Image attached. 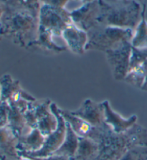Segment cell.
<instances>
[{
  "instance_id": "1",
  "label": "cell",
  "mask_w": 147,
  "mask_h": 160,
  "mask_svg": "<svg viewBox=\"0 0 147 160\" xmlns=\"http://www.w3.org/2000/svg\"><path fill=\"white\" fill-rule=\"evenodd\" d=\"M95 142L99 150L93 160H120L132 147H147V130L136 123L127 132L116 134L104 123L99 127Z\"/></svg>"
},
{
  "instance_id": "2",
  "label": "cell",
  "mask_w": 147,
  "mask_h": 160,
  "mask_svg": "<svg viewBox=\"0 0 147 160\" xmlns=\"http://www.w3.org/2000/svg\"><path fill=\"white\" fill-rule=\"evenodd\" d=\"M99 4L98 23L133 30L139 25L146 9V4L142 5L137 0H99Z\"/></svg>"
},
{
  "instance_id": "3",
  "label": "cell",
  "mask_w": 147,
  "mask_h": 160,
  "mask_svg": "<svg viewBox=\"0 0 147 160\" xmlns=\"http://www.w3.org/2000/svg\"><path fill=\"white\" fill-rule=\"evenodd\" d=\"M39 19L30 14L3 10L0 18V36L9 38L21 48L27 46L36 40Z\"/></svg>"
},
{
  "instance_id": "4",
  "label": "cell",
  "mask_w": 147,
  "mask_h": 160,
  "mask_svg": "<svg viewBox=\"0 0 147 160\" xmlns=\"http://www.w3.org/2000/svg\"><path fill=\"white\" fill-rule=\"evenodd\" d=\"M87 34L88 42L86 46V51L96 50L105 52L126 41L131 42L134 30L98 24L88 31Z\"/></svg>"
},
{
  "instance_id": "5",
  "label": "cell",
  "mask_w": 147,
  "mask_h": 160,
  "mask_svg": "<svg viewBox=\"0 0 147 160\" xmlns=\"http://www.w3.org/2000/svg\"><path fill=\"white\" fill-rule=\"evenodd\" d=\"M1 101H5L9 105L14 106L25 113L30 102L36 98L22 88L19 81L12 78L10 75L6 74L0 78Z\"/></svg>"
},
{
  "instance_id": "6",
  "label": "cell",
  "mask_w": 147,
  "mask_h": 160,
  "mask_svg": "<svg viewBox=\"0 0 147 160\" xmlns=\"http://www.w3.org/2000/svg\"><path fill=\"white\" fill-rule=\"evenodd\" d=\"M73 24L71 12L66 8L42 4L39 14V25L47 29L57 37L67 26Z\"/></svg>"
},
{
  "instance_id": "7",
  "label": "cell",
  "mask_w": 147,
  "mask_h": 160,
  "mask_svg": "<svg viewBox=\"0 0 147 160\" xmlns=\"http://www.w3.org/2000/svg\"><path fill=\"white\" fill-rule=\"evenodd\" d=\"M50 108L56 116L58 124L56 130L45 137V141L40 150L32 153H20V156L29 157H45L52 155L61 146L66 132V122L60 112V108L55 103H52Z\"/></svg>"
},
{
  "instance_id": "8",
  "label": "cell",
  "mask_w": 147,
  "mask_h": 160,
  "mask_svg": "<svg viewBox=\"0 0 147 160\" xmlns=\"http://www.w3.org/2000/svg\"><path fill=\"white\" fill-rule=\"evenodd\" d=\"M132 45L130 41L105 52L113 77L115 81H124L129 70Z\"/></svg>"
},
{
  "instance_id": "9",
  "label": "cell",
  "mask_w": 147,
  "mask_h": 160,
  "mask_svg": "<svg viewBox=\"0 0 147 160\" xmlns=\"http://www.w3.org/2000/svg\"><path fill=\"white\" fill-rule=\"evenodd\" d=\"M99 0L88 2L71 12L73 24L86 32L99 24Z\"/></svg>"
},
{
  "instance_id": "10",
  "label": "cell",
  "mask_w": 147,
  "mask_h": 160,
  "mask_svg": "<svg viewBox=\"0 0 147 160\" xmlns=\"http://www.w3.org/2000/svg\"><path fill=\"white\" fill-rule=\"evenodd\" d=\"M55 38L61 37L54 35L51 31L39 25L37 38L26 49L32 52H40L45 55L57 54L67 50V46L55 40Z\"/></svg>"
},
{
  "instance_id": "11",
  "label": "cell",
  "mask_w": 147,
  "mask_h": 160,
  "mask_svg": "<svg viewBox=\"0 0 147 160\" xmlns=\"http://www.w3.org/2000/svg\"><path fill=\"white\" fill-rule=\"evenodd\" d=\"M71 112L94 127H100L105 123V109L102 102L97 103L90 98L86 99L77 110Z\"/></svg>"
},
{
  "instance_id": "12",
  "label": "cell",
  "mask_w": 147,
  "mask_h": 160,
  "mask_svg": "<svg viewBox=\"0 0 147 160\" xmlns=\"http://www.w3.org/2000/svg\"><path fill=\"white\" fill-rule=\"evenodd\" d=\"M61 36L67 50L77 55H82L86 52L88 42L87 32L78 28L74 24H71L62 31Z\"/></svg>"
},
{
  "instance_id": "13",
  "label": "cell",
  "mask_w": 147,
  "mask_h": 160,
  "mask_svg": "<svg viewBox=\"0 0 147 160\" xmlns=\"http://www.w3.org/2000/svg\"><path fill=\"white\" fill-rule=\"evenodd\" d=\"M103 105L105 109V123L116 134H122L129 130L137 123L138 117L132 115L129 118H124L114 110L108 101H104Z\"/></svg>"
},
{
  "instance_id": "14",
  "label": "cell",
  "mask_w": 147,
  "mask_h": 160,
  "mask_svg": "<svg viewBox=\"0 0 147 160\" xmlns=\"http://www.w3.org/2000/svg\"><path fill=\"white\" fill-rule=\"evenodd\" d=\"M60 112L67 123H68L73 132L78 137L93 138L96 132L97 127H94L86 121L82 119L78 116L73 115L70 111L60 108Z\"/></svg>"
},
{
  "instance_id": "15",
  "label": "cell",
  "mask_w": 147,
  "mask_h": 160,
  "mask_svg": "<svg viewBox=\"0 0 147 160\" xmlns=\"http://www.w3.org/2000/svg\"><path fill=\"white\" fill-rule=\"evenodd\" d=\"M41 6L40 0H6L2 4L4 11L26 13L38 19Z\"/></svg>"
},
{
  "instance_id": "16",
  "label": "cell",
  "mask_w": 147,
  "mask_h": 160,
  "mask_svg": "<svg viewBox=\"0 0 147 160\" xmlns=\"http://www.w3.org/2000/svg\"><path fill=\"white\" fill-rule=\"evenodd\" d=\"M7 127L10 128V130L18 139L28 134L33 129L26 123L22 111L16 106L11 105H9V108Z\"/></svg>"
},
{
  "instance_id": "17",
  "label": "cell",
  "mask_w": 147,
  "mask_h": 160,
  "mask_svg": "<svg viewBox=\"0 0 147 160\" xmlns=\"http://www.w3.org/2000/svg\"><path fill=\"white\" fill-rule=\"evenodd\" d=\"M18 139L8 127L0 128V155L18 160Z\"/></svg>"
},
{
  "instance_id": "18",
  "label": "cell",
  "mask_w": 147,
  "mask_h": 160,
  "mask_svg": "<svg viewBox=\"0 0 147 160\" xmlns=\"http://www.w3.org/2000/svg\"><path fill=\"white\" fill-rule=\"evenodd\" d=\"M45 141V137L37 128H35L25 137L18 139L17 150L20 153H32L40 150Z\"/></svg>"
},
{
  "instance_id": "19",
  "label": "cell",
  "mask_w": 147,
  "mask_h": 160,
  "mask_svg": "<svg viewBox=\"0 0 147 160\" xmlns=\"http://www.w3.org/2000/svg\"><path fill=\"white\" fill-rule=\"evenodd\" d=\"M79 137L73 132L68 123H66V132L65 139L59 149L52 154L66 157L69 159L73 158L78 147Z\"/></svg>"
},
{
  "instance_id": "20",
  "label": "cell",
  "mask_w": 147,
  "mask_h": 160,
  "mask_svg": "<svg viewBox=\"0 0 147 160\" xmlns=\"http://www.w3.org/2000/svg\"><path fill=\"white\" fill-rule=\"evenodd\" d=\"M99 146L98 144L90 138L79 137V144L75 160H93L98 156Z\"/></svg>"
},
{
  "instance_id": "21",
  "label": "cell",
  "mask_w": 147,
  "mask_h": 160,
  "mask_svg": "<svg viewBox=\"0 0 147 160\" xmlns=\"http://www.w3.org/2000/svg\"><path fill=\"white\" fill-rule=\"evenodd\" d=\"M145 10L144 11L141 21L134 30V35L131 40L132 47L138 49L147 48V21L145 18Z\"/></svg>"
},
{
  "instance_id": "22",
  "label": "cell",
  "mask_w": 147,
  "mask_h": 160,
  "mask_svg": "<svg viewBox=\"0 0 147 160\" xmlns=\"http://www.w3.org/2000/svg\"><path fill=\"white\" fill-rule=\"evenodd\" d=\"M147 74V60L138 67L128 72L124 81L135 88H141Z\"/></svg>"
},
{
  "instance_id": "23",
  "label": "cell",
  "mask_w": 147,
  "mask_h": 160,
  "mask_svg": "<svg viewBox=\"0 0 147 160\" xmlns=\"http://www.w3.org/2000/svg\"><path fill=\"white\" fill-rule=\"evenodd\" d=\"M57 124L58 122L56 116L50 110L38 119L37 128L46 137L56 130Z\"/></svg>"
},
{
  "instance_id": "24",
  "label": "cell",
  "mask_w": 147,
  "mask_h": 160,
  "mask_svg": "<svg viewBox=\"0 0 147 160\" xmlns=\"http://www.w3.org/2000/svg\"><path fill=\"white\" fill-rule=\"evenodd\" d=\"M120 160H147V147H132L128 150Z\"/></svg>"
},
{
  "instance_id": "25",
  "label": "cell",
  "mask_w": 147,
  "mask_h": 160,
  "mask_svg": "<svg viewBox=\"0 0 147 160\" xmlns=\"http://www.w3.org/2000/svg\"><path fill=\"white\" fill-rule=\"evenodd\" d=\"M147 60V48L138 49L132 47L131 58H130L129 71L138 67Z\"/></svg>"
},
{
  "instance_id": "26",
  "label": "cell",
  "mask_w": 147,
  "mask_h": 160,
  "mask_svg": "<svg viewBox=\"0 0 147 160\" xmlns=\"http://www.w3.org/2000/svg\"><path fill=\"white\" fill-rule=\"evenodd\" d=\"M9 105L5 101H0V128L5 127L8 124Z\"/></svg>"
},
{
  "instance_id": "27",
  "label": "cell",
  "mask_w": 147,
  "mask_h": 160,
  "mask_svg": "<svg viewBox=\"0 0 147 160\" xmlns=\"http://www.w3.org/2000/svg\"><path fill=\"white\" fill-rule=\"evenodd\" d=\"M25 118L27 124L32 128H37V118L36 117L32 109L27 108V110L24 113Z\"/></svg>"
},
{
  "instance_id": "28",
  "label": "cell",
  "mask_w": 147,
  "mask_h": 160,
  "mask_svg": "<svg viewBox=\"0 0 147 160\" xmlns=\"http://www.w3.org/2000/svg\"><path fill=\"white\" fill-rule=\"evenodd\" d=\"M71 0H40L42 4L66 9V6L71 2Z\"/></svg>"
},
{
  "instance_id": "29",
  "label": "cell",
  "mask_w": 147,
  "mask_h": 160,
  "mask_svg": "<svg viewBox=\"0 0 147 160\" xmlns=\"http://www.w3.org/2000/svg\"><path fill=\"white\" fill-rule=\"evenodd\" d=\"M35 160H71L66 157L60 156V155L52 154L45 157H32Z\"/></svg>"
},
{
  "instance_id": "30",
  "label": "cell",
  "mask_w": 147,
  "mask_h": 160,
  "mask_svg": "<svg viewBox=\"0 0 147 160\" xmlns=\"http://www.w3.org/2000/svg\"><path fill=\"white\" fill-rule=\"evenodd\" d=\"M93 1H95V0H71V2H76V3L78 4V7H81L82 5H83V4H85L86 3H88V2H93Z\"/></svg>"
},
{
  "instance_id": "31",
  "label": "cell",
  "mask_w": 147,
  "mask_h": 160,
  "mask_svg": "<svg viewBox=\"0 0 147 160\" xmlns=\"http://www.w3.org/2000/svg\"><path fill=\"white\" fill-rule=\"evenodd\" d=\"M141 89L142 90V91L147 92V74H146V78H145V81H144V83L143 84V86H142Z\"/></svg>"
},
{
  "instance_id": "32",
  "label": "cell",
  "mask_w": 147,
  "mask_h": 160,
  "mask_svg": "<svg viewBox=\"0 0 147 160\" xmlns=\"http://www.w3.org/2000/svg\"><path fill=\"white\" fill-rule=\"evenodd\" d=\"M18 160H35L32 157H23V156H20V158H19Z\"/></svg>"
},
{
  "instance_id": "33",
  "label": "cell",
  "mask_w": 147,
  "mask_h": 160,
  "mask_svg": "<svg viewBox=\"0 0 147 160\" xmlns=\"http://www.w3.org/2000/svg\"><path fill=\"white\" fill-rule=\"evenodd\" d=\"M0 160H15V159H12L8 158V157H7L1 156V155H0Z\"/></svg>"
},
{
  "instance_id": "34",
  "label": "cell",
  "mask_w": 147,
  "mask_h": 160,
  "mask_svg": "<svg viewBox=\"0 0 147 160\" xmlns=\"http://www.w3.org/2000/svg\"><path fill=\"white\" fill-rule=\"evenodd\" d=\"M2 13H3V7H2V5H0V18H1V17L2 15ZM2 37L0 36V40H1Z\"/></svg>"
},
{
  "instance_id": "35",
  "label": "cell",
  "mask_w": 147,
  "mask_h": 160,
  "mask_svg": "<svg viewBox=\"0 0 147 160\" xmlns=\"http://www.w3.org/2000/svg\"><path fill=\"white\" fill-rule=\"evenodd\" d=\"M6 0H0V5H2L4 3V2H5Z\"/></svg>"
},
{
  "instance_id": "36",
  "label": "cell",
  "mask_w": 147,
  "mask_h": 160,
  "mask_svg": "<svg viewBox=\"0 0 147 160\" xmlns=\"http://www.w3.org/2000/svg\"><path fill=\"white\" fill-rule=\"evenodd\" d=\"M0 101H1V88H0Z\"/></svg>"
},
{
  "instance_id": "37",
  "label": "cell",
  "mask_w": 147,
  "mask_h": 160,
  "mask_svg": "<svg viewBox=\"0 0 147 160\" xmlns=\"http://www.w3.org/2000/svg\"><path fill=\"white\" fill-rule=\"evenodd\" d=\"M117 1H126V0H117Z\"/></svg>"
},
{
  "instance_id": "38",
  "label": "cell",
  "mask_w": 147,
  "mask_h": 160,
  "mask_svg": "<svg viewBox=\"0 0 147 160\" xmlns=\"http://www.w3.org/2000/svg\"><path fill=\"white\" fill-rule=\"evenodd\" d=\"M71 160H75V159H71Z\"/></svg>"
}]
</instances>
